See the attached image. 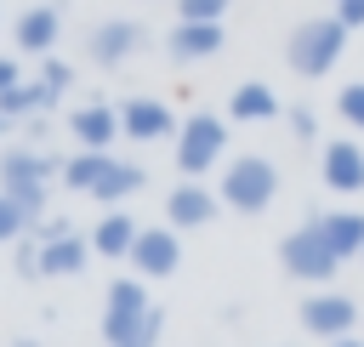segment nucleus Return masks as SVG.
I'll list each match as a JSON object with an SVG mask.
<instances>
[{
	"label": "nucleus",
	"instance_id": "nucleus-15",
	"mask_svg": "<svg viewBox=\"0 0 364 347\" xmlns=\"http://www.w3.org/2000/svg\"><path fill=\"white\" fill-rule=\"evenodd\" d=\"M57 40H63V11H57L51 0L23 6V17H11V46H17V57H51Z\"/></svg>",
	"mask_w": 364,
	"mask_h": 347
},
{
	"label": "nucleus",
	"instance_id": "nucleus-21",
	"mask_svg": "<svg viewBox=\"0 0 364 347\" xmlns=\"http://www.w3.org/2000/svg\"><path fill=\"white\" fill-rule=\"evenodd\" d=\"M108 159H114V154H97V148H74V154H63V171H57V188H68V193H85V199H91V188L102 182V171H108Z\"/></svg>",
	"mask_w": 364,
	"mask_h": 347
},
{
	"label": "nucleus",
	"instance_id": "nucleus-24",
	"mask_svg": "<svg viewBox=\"0 0 364 347\" xmlns=\"http://www.w3.org/2000/svg\"><path fill=\"white\" fill-rule=\"evenodd\" d=\"M23 233H34V222H28V210L0 188V245H17Z\"/></svg>",
	"mask_w": 364,
	"mask_h": 347
},
{
	"label": "nucleus",
	"instance_id": "nucleus-3",
	"mask_svg": "<svg viewBox=\"0 0 364 347\" xmlns=\"http://www.w3.org/2000/svg\"><path fill=\"white\" fill-rule=\"evenodd\" d=\"M279 165L267 154H228V165L216 171V199L233 216H267L279 199Z\"/></svg>",
	"mask_w": 364,
	"mask_h": 347
},
{
	"label": "nucleus",
	"instance_id": "nucleus-5",
	"mask_svg": "<svg viewBox=\"0 0 364 347\" xmlns=\"http://www.w3.org/2000/svg\"><path fill=\"white\" fill-rule=\"evenodd\" d=\"M279 267H284V279H296V284H330V279L341 273V256L330 250V239H324V228H318V210H307V216L279 239Z\"/></svg>",
	"mask_w": 364,
	"mask_h": 347
},
{
	"label": "nucleus",
	"instance_id": "nucleus-32",
	"mask_svg": "<svg viewBox=\"0 0 364 347\" xmlns=\"http://www.w3.org/2000/svg\"><path fill=\"white\" fill-rule=\"evenodd\" d=\"M11 347H46V341H40V336H17Z\"/></svg>",
	"mask_w": 364,
	"mask_h": 347
},
{
	"label": "nucleus",
	"instance_id": "nucleus-13",
	"mask_svg": "<svg viewBox=\"0 0 364 347\" xmlns=\"http://www.w3.org/2000/svg\"><path fill=\"white\" fill-rule=\"evenodd\" d=\"M125 262H131V273L148 279V284H154V279H171V273L182 267V233H176V228H142Z\"/></svg>",
	"mask_w": 364,
	"mask_h": 347
},
{
	"label": "nucleus",
	"instance_id": "nucleus-17",
	"mask_svg": "<svg viewBox=\"0 0 364 347\" xmlns=\"http://www.w3.org/2000/svg\"><path fill=\"white\" fill-rule=\"evenodd\" d=\"M228 119L233 125H267V119H284V102L267 80H239L228 91Z\"/></svg>",
	"mask_w": 364,
	"mask_h": 347
},
{
	"label": "nucleus",
	"instance_id": "nucleus-8",
	"mask_svg": "<svg viewBox=\"0 0 364 347\" xmlns=\"http://www.w3.org/2000/svg\"><path fill=\"white\" fill-rule=\"evenodd\" d=\"M142 46H148V28H142L136 17H102V23L85 34V57H91L97 68H125V63L142 57Z\"/></svg>",
	"mask_w": 364,
	"mask_h": 347
},
{
	"label": "nucleus",
	"instance_id": "nucleus-12",
	"mask_svg": "<svg viewBox=\"0 0 364 347\" xmlns=\"http://www.w3.org/2000/svg\"><path fill=\"white\" fill-rule=\"evenodd\" d=\"M318 182L341 199L364 193V142L358 137H330L318 142Z\"/></svg>",
	"mask_w": 364,
	"mask_h": 347
},
{
	"label": "nucleus",
	"instance_id": "nucleus-30",
	"mask_svg": "<svg viewBox=\"0 0 364 347\" xmlns=\"http://www.w3.org/2000/svg\"><path fill=\"white\" fill-rule=\"evenodd\" d=\"M17 80H23V57H6V51H0V97H6Z\"/></svg>",
	"mask_w": 364,
	"mask_h": 347
},
{
	"label": "nucleus",
	"instance_id": "nucleus-28",
	"mask_svg": "<svg viewBox=\"0 0 364 347\" xmlns=\"http://www.w3.org/2000/svg\"><path fill=\"white\" fill-rule=\"evenodd\" d=\"M159 336H165V307H154V313H148V324H142L131 341H119V347H159Z\"/></svg>",
	"mask_w": 364,
	"mask_h": 347
},
{
	"label": "nucleus",
	"instance_id": "nucleus-23",
	"mask_svg": "<svg viewBox=\"0 0 364 347\" xmlns=\"http://www.w3.org/2000/svg\"><path fill=\"white\" fill-rule=\"evenodd\" d=\"M34 80H40L46 91H51V102H63V97L74 91V68H68V63H63L57 51H51V57H40V74H34Z\"/></svg>",
	"mask_w": 364,
	"mask_h": 347
},
{
	"label": "nucleus",
	"instance_id": "nucleus-14",
	"mask_svg": "<svg viewBox=\"0 0 364 347\" xmlns=\"http://www.w3.org/2000/svg\"><path fill=\"white\" fill-rule=\"evenodd\" d=\"M228 46V28L222 23H171L165 28V57L176 63V68H199V63H210L216 51Z\"/></svg>",
	"mask_w": 364,
	"mask_h": 347
},
{
	"label": "nucleus",
	"instance_id": "nucleus-22",
	"mask_svg": "<svg viewBox=\"0 0 364 347\" xmlns=\"http://www.w3.org/2000/svg\"><path fill=\"white\" fill-rule=\"evenodd\" d=\"M336 119L364 137V80H347V85L336 91Z\"/></svg>",
	"mask_w": 364,
	"mask_h": 347
},
{
	"label": "nucleus",
	"instance_id": "nucleus-29",
	"mask_svg": "<svg viewBox=\"0 0 364 347\" xmlns=\"http://www.w3.org/2000/svg\"><path fill=\"white\" fill-rule=\"evenodd\" d=\"M336 17H341L353 34H358V28H364V0H336Z\"/></svg>",
	"mask_w": 364,
	"mask_h": 347
},
{
	"label": "nucleus",
	"instance_id": "nucleus-10",
	"mask_svg": "<svg viewBox=\"0 0 364 347\" xmlns=\"http://www.w3.org/2000/svg\"><path fill=\"white\" fill-rule=\"evenodd\" d=\"M222 216V199H216V182H199V176H182L165 188V228L176 233H193V228H210Z\"/></svg>",
	"mask_w": 364,
	"mask_h": 347
},
{
	"label": "nucleus",
	"instance_id": "nucleus-26",
	"mask_svg": "<svg viewBox=\"0 0 364 347\" xmlns=\"http://www.w3.org/2000/svg\"><path fill=\"white\" fill-rule=\"evenodd\" d=\"M11 267H17V279H40V233H23L11 245Z\"/></svg>",
	"mask_w": 364,
	"mask_h": 347
},
{
	"label": "nucleus",
	"instance_id": "nucleus-18",
	"mask_svg": "<svg viewBox=\"0 0 364 347\" xmlns=\"http://www.w3.org/2000/svg\"><path fill=\"white\" fill-rule=\"evenodd\" d=\"M142 188H148V165H142V159L114 154V159H108V171H102V182L91 188V199H97L102 210H125V199H136Z\"/></svg>",
	"mask_w": 364,
	"mask_h": 347
},
{
	"label": "nucleus",
	"instance_id": "nucleus-2",
	"mask_svg": "<svg viewBox=\"0 0 364 347\" xmlns=\"http://www.w3.org/2000/svg\"><path fill=\"white\" fill-rule=\"evenodd\" d=\"M347 40H353V28L330 11V17H301L290 34H284V68L296 74V80H330L336 74V63L347 57Z\"/></svg>",
	"mask_w": 364,
	"mask_h": 347
},
{
	"label": "nucleus",
	"instance_id": "nucleus-16",
	"mask_svg": "<svg viewBox=\"0 0 364 347\" xmlns=\"http://www.w3.org/2000/svg\"><path fill=\"white\" fill-rule=\"evenodd\" d=\"M91 233H80V228H63V233H51V239H40V279H80L85 267H91Z\"/></svg>",
	"mask_w": 364,
	"mask_h": 347
},
{
	"label": "nucleus",
	"instance_id": "nucleus-31",
	"mask_svg": "<svg viewBox=\"0 0 364 347\" xmlns=\"http://www.w3.org/2000/svg\"><path fill=\"white\" fill-rule=\"evenodd\" d=\"M324 347H364V336H341V341H324Z\"/></svg>",
	"mask_w": 364,
	"mask_h": 347
},
{
	"label": "nucleus",
	"instance_id": "nucleus-20",
	"mask_svg": "<svg viewBox=\"0 0 364 347\" xmlns=\"http://www.w3.org/2000/svg\"><path fill=\"white\" fill-rule=\"evenodd\" d=\"M318 228H324V239H330V250H336L341 262L364 256V210H353V205L324 210V205H318Z\"/></svg>",
	"mask_w": 364,
	"mask_h": 347
},
{
	"label": "nucleus",
	"instance_id": "nucleus-11",
	"mask_svg": "<svg viewBox=\"0 0 364 347\" xmlns=\"http://www.w3.org/2000/svg\"><path fill=\"white\" fill-rule=\"evenodd\" d=\"M63 131H68V142H74V148L114 154V142H119V102H102V97H91V102L68 108V114H63Z\"/></svg>",
	"mask_w": 364,
	"mask_h": 347
},
{
	"label": "nucleus",
	"instance_id": "nucleus-6",
	"mask_svg": "<svg viewBox=\"0 0 364 347\" xmlns=\"http://www.w3.org/2000/svg\"><path fill=\"white\" fill-rule=\"evenodd\" d=\"M159 301L148 296V279H136V273H119V279H108V290H102V319H97V336H102V347H119V341H131L142 324H148V313H154Z\"/></svg>",
	"mask_w": 364,
	"mask_h": 347
},
{
	"label": "nucleus",
	"instance_id": "nucleus-25",
	"mask_svg": "<svg viewBox=\"0 0 364 347\" xmlns=\"http://www.w3.org/2000/svg\"><path fill=\"white\" fill-rule=\"evenodd\" d=\"M284 131H290V142H307V148H318V142H324V137H318V114H313L307 102L284 108Z\"/></svg>",
	"mask_w": 364,
	"mask_h": 347
},
{
	"label": "nucleus",
	"instance_id": "nucleus-19",
	"mask_svg": "<svg viewBox=\"0 0 364 347\" xmlns=\"http://www.w3.org/2000/svg\"><path fill=\"white\" fill-rule=\"evenodd\" d=\"M85 233H91V250H97L102 262H125L131 245H136V233H142V222H136L131 210H102Z\"/></svg>",
	"mask_w": 364,
	"mask_h": 347
},
{
	"label": "nucleus",
	"instance_id": "nucleus-4",
	"mask_svg": "<svg viewBox=\"0 0 364 347\" xmlns=\"http://www.w3.org/2000/svg\"><path fill=\"white\" fill-rule=\"evenodd\" d=\"M228 131H233V119L228 114H216V108H193V114H182V125H176V171L182 176H199V182H210V171H222L228 165Z\"/></svg>",
	"mask_w": 364,
	"mask_h": 347
},
{
	"label": "nucleus",
	"instance_id": "nucleus-27",
	"mask_svg": "<svg viewBox=\"0 0 364 347\" xmlns=\"http://www.w3.org/2000/svg\"><path fill=\"white\" fill-rule=\"evenodd\" d=\"M233 0H176V17L182 23H222Z\"/></svg>",
	"mask_w": 364,
	"mask_h": 347
},
{
	"label": "nucleus",
	"instance_id": "nucleus-7",
	"mask_svg": "<svg viewBox=\"0 0 364 347\" xmlns=\"http://www.w3.org/2000/svg\"><path fill=\"white\" fill-rule=\"evenodd\" d=\"M296 319H301V330H307V336H318V341H341V336H353V330H358L364 307H358L347 290L318 284V290H307V296H301Z\"/></svg>",
	"mask_w": 364,
	"mask_h": 347
},
{
	"label": "nucleus",
	"instance_id": "nucleus-9",
	"mask_svg": "<svg viewBox=\"0 0 364 347\" xmlns=\"http://www.w3.org/2000/svg\"><path fill=\"white\" fill-rule=\"evenodd\" d=\"M176 125H182V114L165 102V97H125L119 102V137L125 142H176Z\"/></svg>",
	"mask_w": 364,
	"mask_h": 347
},
{
	"label": "nucleus",
	"instance_id": "nucleus-1",
	"mask_svg": "<svg viewBox=\"0 0 364 347\" xmlns=\"http://www.w3.org/2000/svg\"><path fill=\"white\" fill-rule=\"evenodd\" d=\"M57 171H63V159H57V154H46V148H34V142H6V148H0V188L28 210V222H34V228L51 216Z\"/></svg>",
	"mask_w": 364,
	"mask_h": 347
}]
</instances>
